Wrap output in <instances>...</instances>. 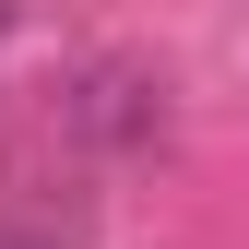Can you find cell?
Instances as JSON below:
<instances>
[{"instance_id": "6da1fadb", "label": "cell", "mask_w": 249, "mask_h": 249, "mask_svg": "<svg viewBox=\"0 0 249 249\" xmlns=\"http://www.w3.org/2000/svg\"><path fill=\"white\" fill-rule=\"evenodd\" d=\"M0 36H12V0H0Z\"/></svg>"}]
</instances>
